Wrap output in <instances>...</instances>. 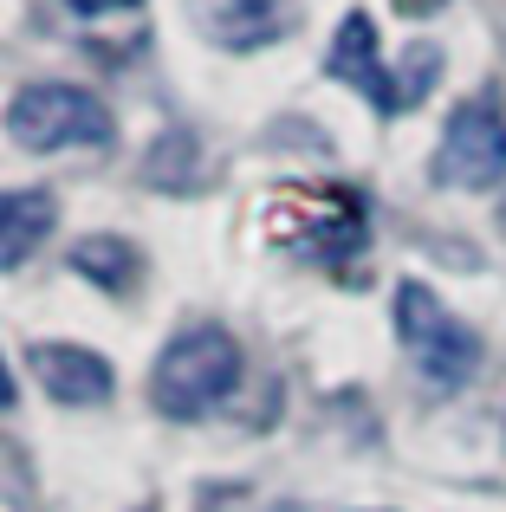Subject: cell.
Masks as SVG:
<instances>
[{"instance_id":"6","label":"cell","mask_w":506,"mask_h":512,"mask_svg":"<svg viewBox=\"0 0 506 512\" xmlns=\"http://www.w3.org/2000/svg\"><path fill=\"white\" fill-rule=\"evenodd\" d=\"M325 72L344 78V85H357L383 117L403 111V85H396V78L383 72V59H377V26H370V13H344L338 20V39H331V52H325Z\"/></svg>"},{"instance_id":"9","label":"cell","mask_w":506,"mask_h":512,"mask_svg":"<svg viewBox=\"0 0 506 512\" xmlns=\"http://www.w3.org/2000/svg\"><path fill=\"white\" fill-rule=\"evenodd\" d=\"M72 266L85 279H98L104 292H117V286H130V279H137V253H130L124 240H85V247L72 253Z\"/></svg>"},{"instance_id":"2","label":"cell","mask_w":506,"mask_h":512,"mask_svg":"<svg viewBox=\"0 0 506 512\" xmlns=\"http://www.w3.org/2000/svg\"><path fill=\"white\" fill-rule=\"evenodd\" d=\"M396 331H403L416 370L429 376V383H442V389L468 383V376L481 370V338H474L422 279H403V286H396Z\"/></svg>"},{"instance_id":"8","label":"cell","mask_w":506,"mask_h":512,"mask_svg":"<svg viewBox=\"0 0 506 512\" xmlns=\"http://www.w3.org/2000/svg\"><path fill=\"white\" fill-rule=\"evenodd\" d=\"M52 221H59V208H52L46 188H13V195H0V273L33 260L39 240L52 234Z\"/></svg>"},{"instance_id":"7","label":"cell","mask_w":506,"mask_h":512,"mask_svg":"<svg viewBox=\"0 0 506 512\" xmlns=\"http://www.w3.org/2000/svg\"><path fill=\"white\" fill-rule=\"evenodd\" d=\"M33 376L46 383L52 402H65V409H91V402H104L117 389L111 363H104L98 350H85V344H39L33 350Z\"/></svg>"},{"instance_id":"1","label":"cell","mask_w":506,"mask_h":512,"mask_svg":"<svg viewBox=\"0 0 506 512\" xmlns=\"http://www.w3.org/2000/svg\"><path fill=\"white\" fill-rule=\"evenodd\" d=\"M234 383H241V344L221 325H195L156 357L150 396L169 422H202L208 409H221L234 396Z\"/></svg>"},{"instance_id":"4","label":"cell","mask_w":506,"mask_h":512,"mask_svg":"<svg viewBox=\"0 0 506 512\" xmlns=\"http://www.w3.org/2000/svg\"><path fill=\"white\" fill-rule=\"evenodd\" d=\"M506 175V117L487 98L461 104L442 130V150H435V182L442 188H494Z\"/></svg>"},{"instance_id":"10","label":"cell","mask_w":506,"mask_h":512,"mask_svg":"<svg viewBox=\"0 0 506 512\" xmlns=\"http://www.w3.org/2000/svg\"><path fill=\"white\" fill-rule=\"evenodd\" d=\"M78 13H111V7H137V0H72Z\"/></svg>"},{"instance_id":"3","label":"cell","mask_w":506,"mask_h":512,"mask_svg":"<svg viewBox=\"0 0 506 512\" xmlns=\"http://www.w3.org/2000/svg\"><path fill=\"white\" fill-rule=\"evenodd\" d=\"M7 137L20 150H78V143L111 137V111L85 85H26L7 104Z\"/></svg>"},{"instance_id":"11","label":"cell","mask_w":506,"mask_h":512,"mask_svg":"<svg viewBox=\"0 0 506 512\" xmlns=\"http://www.w3.org/2000/svg\"><path fill=\"white\" fill-rule=\"evenodd\" d=\"M0 409H13V370L0 363Z\"/></svg>"},{"instance_id":"5","label":"cell","mask_w":506,"mask_h":512,"mask_svg":"<svg viewBox=\"0 0 506 512\" xmlns=\"http://www.w3.org/2000/svg\"><path fill=\"white\" fill-rule=\"evenodd\" d=\"M273 214H299V227H273L286 247L312 253V260H344V253L364 240V214H357L351 195H318V188H286L273 195Z\"/></svg>"}]
</instances>
